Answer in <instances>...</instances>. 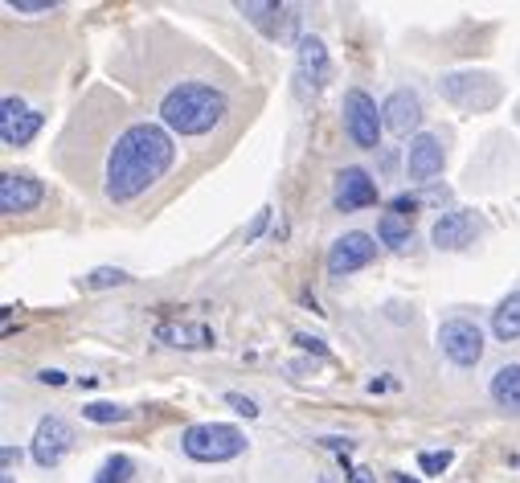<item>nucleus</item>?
<instances>
[{"label": "nucleus", "mask_w": 520, "mask_h": 483, "mask_svg": "<svg viewBox=\"0 0 520 483\" xmlns=\"http://www.w3.org/2000/svg\"><path fill=\"white\" fill-rule=\"evenodd\" d=\"M58 168L74 189L119 209L148 197L177 164V136L111 86H91L58 136Z\"/></svg>", "instance_id": "obj_1"}, {"label": "nucleus", "mask_w": 520, "mask_h": 483, "mask_svg": "<svg viewBox=\"0 0 520 483\" xmlns=\"http://www.w3.org/2000/svg\"><path fill=\"white\" fill-rule=\"evenodd\" d=\"M140 46L111 66L152 103V115L181 140H205L234 115L238 78L193 41L160 25L140 29Z\"/></svg>", "instance_id": "obj_2"}, {"label": "nucleus", "mask_w": 520, "mask_h": 483, "mask_svg": "<svg viewBox=\"0 0 520 483\" xmlns=\"http://www.w3.org/2000/svg\"><path fill=\"white\" fill-rule=\"evenodd\" d=\"M246 447H250V438L230 422H197L181 434V451L193 463H230V459L246 455Z\"/></svg>", "instance_id": "obj_3"}, {"label": "nucleus", "mask_w": 520, "mask_h": 483, "mask_svg": "<svg viewBox=\"0 0 520 483\" xmlns=\"http://www.w3.org/2000/svg\"><path fill=\"white\" fill-rule=\"evenodd\" d=\"M340 115H344V136H349L361 152H377V148H381V131H385V123H381L377 103L361 91V86H349V91H344Z\"/></svg>", "instance_id": "obj_4"}, {"label": "nucleus", "mask_w": 520, "mask_h": 483, "mask_svg": "<svg viewBox=\"0 0 520 483\" xmlns=\"http://www.w3.org/2000/svg\"><path fill=\"white\" fill-rule=\"evenodd\" d=\"M439 348H443V357L455 365V369H475L484 361V332L475 320L467 316H451L439 324Z\"/></svg>", "instance_id": "obj_5"}, {"label": "nucleus", "mask_w": 520, "mask_h": 483, "mask_svg": "<svg viewBox=\"0 0 520 483\" xmlns=\"http://www.w3.org/2000/svg\"><path fill=\"white\" fill-rule=\"evenodd\" d=\"M238 13L271 41H295L299 46V9L295 5H275V0H242Z\"/></svg>", "instance_id": "obj_6"}, {"label": "nucleus", "mask_w": 520, "mask_h": 483, "mask_svg": "<svg viewBox=\"0 0 520 483\" xmlns=\"http://www.w3.org/2000/svg\"><path fill=\"white\" fill-rule=\"evenodd\" d=\"M439 95H443L447 103H455V107H467V111H488V107H496V99H500V86H496L492 74H471V70H463V74H447V78L439 82Z\"/></svg>", "instance_id": "obj_7"}, {"label": "nucleus", "mask_w": 520, "mask_h": 483, "mask_svg": "<svg viewBox=\"0 0 520 483\" xmlns=\"http://www.w3.org/2000/svg\"><path fill=\"white\" fill-rule=\"evenodd\" d=\"M41 127H46V115H41L37 107H29L21 95H5V99H0V144H5V148L33 144Z\"/></svg>", "instance_id": "obj_8"}, {"label": "nucleus", "mask_w": 520, "mask_h": 483, "mask_svg": "<svg viewBox=\"0 0 520 483\" xmlns=\"http://www.w3.org/2000/svg\"><path fill=\"white\" fill-rule=\"evenodd\" d=\"M373 258H377V238H369V234H361V230H349V234H340V238L328 246L324 267H328L332 279H344V275L369 267Z\"/></svg>", "instance_id": "obj_9"}, {"label": "nucleus", "mask_w": 520, "mask_h": 483, "mask_svg": "<svg viewBox=\"0 0 520 483\" xmlns=\"http://www.w3.org/2000/svg\"><path fill=\"white\" fill-rule=\"evenodd\" d=\"M70 443H74V430H70V422L66 418H58V414H50V418H41L37 422V430H33V443H29V455H33V463L37 467H58L62 459H66V451H70Z\"/></svg>", "instance_id": "obj_10"}, {"label": "nucleus", "mask_w": 520, "mask_h": 483, "mask_svg": "<svg viewBox=\"0 0 520 483\" xmlns=\"http://www.w3.org/2000/svg\"><path fill=\"white\" fill-rule=\"evenodd\" d=\"M447 168V152H443V140L430 136V131H418L406 148V181L414 185H430L435 177H443Z\"/></svg>", "instance_id": "obj_11"}, {"label": "nucleus", "mask_w": 520, "mask_h": 483, "mask_svg": "<svg viewBox=\"0 0 520 483\" xmlns=\"http://www.w3.org/2000/svg\"><path fill=\"white\" fill-rule=\"evenodd\" d=\"M377 181L369 177V172L361 164H349V168H340L336 172V193H332V205L340 213H357V209H369L377 205Z\"/></svg>", "instance_id": "obj_12"}, {"label": "nucleus", "mask_w": 520, "mask_h": 483, "mask_svg": "<svg viewBox=\"0 0 520 483\" xmlns=\"http://www.w3.org/2000/svg\"><path fill=\"white\" fill-rule=\"evenodd\" d=\"M152 340L164 348H181V353H205V348L218 344V332L197 320H160L152 328Z\"/></svg>", "instance_id": "obj_13"}, {"label": "nucleus", "mask_w": 520, "mask_h": 483, "mask_svg": "<svg viewBox=\"0 0 520 483\" xmlns=\"http://www.w3.org/2000/svg\"><path fill=\"white\" fill-rule=\"evenodd\" d=\"M46 201V185H41L33 172H5L0 177V213L17 217V213H33Z\"/></svg>", "instance_id": "obj_14"}, {"label": "nucleus", "mask_w": 520, "mask_h": 483, "mask_svg": "<svg viewBox=\"0 0 520 483\" xmlns=\"http://www.w3.org/2000/svg\"><path fill=\"white\" fill-rule=\"evenodd\" d=\"M475 238H480V217H475L471 209H451L430 226V242H435L439 250H463Z\"/></svg>", "instance_id": "obj_15"}, {"label": "nucleus", "mask_w": 520, "mask_h": 483, "mask_svg": "<svg viewBox=\"0 0 520 483\" xmlns=\"http://www.w3.org/2000/svg\"><path fill=\"white\" fill-rule=\"evenodd\" d=\"M295 62H299V82H308L312 91H324L332 82V58H328V46L320 37H299Z\"/></svg>", "instance_id": "obj_16"}, {"label": "nucleus", "mask_w": 520, "mask_h": 483, "mask_svg": "<svg viewBox=\"0 0 520 483\" xmlns=\"http://www.w3.org/2000/svg\"><path fill=\"white\" fill-rule=\"evenodd\" d=\"M381 123H385V131H394V136H410V131H418V123H422L418 95L406 91V86H398V91L381 103Z\"/></svg>", "instance_id": "obj_17"}, {"label": "nucleus", "mask_w": 520, "mask_h": 483, "mask_svg": "<svg viewBox=\"0 0 520 483\" xmlns=\"http://www.w3.org/2000/svg\"><path fill=\"white\" fill-rule=\"evenodd\" d=\"M488 398H492L504 414L520 418V365H500V369L492 373V381H488Z\"/></svg>", "instance_id": "obj_18"}, {"label": "nucleus", "mask_w": 520, "mask_h": 483, "mask_svg": "<svg viewBox=\"0 0 520 483\" xmlns=\"http://www.w3.org/2000/svg\"><path fill=\"white\" fill-rule=\"evenodd\" d=\"M492 336H496L500 344L520 340V291H508V295L496 303V312H492Z\"/></svg>", "instance_id": "obj_19"}, {"label": "nucleus", "mask_w": 520, "mask_h": 483, "mask_svg": "<svg viewBox=\"0 0 520 483\" xmlns=\"http://www.w3.org/2000/svg\"><path fill=\"white\" fill-rule=\"evenodd\" d=\"M377 242L381 246H389V250H406L410 242H414V222L410 217H402V213H381L377 217Z\"/></svg>", "instance_id": "obj_20"}, {"label": "nucleus", "mask_w": 520, "mask_h": 483, "mask_svg": "<svg viewBox=\"0 0 520 483\" xmlns=\"http://www.w3.org/2000/svg\"><path fill=\"white\" fill-rule=\"evenodd\" d=\"M132 475H136V459L132 455H107L91 483H132Z\"/></svg>", "instance_id": "obj_21"}, {"label": "nucleus", "mask_w": 520, "mask_h": 483, "mask_svg": "<svg viewBox=\"0 0 520 483\" xmlns=\"http://www.w3.org/2000/svg\"><path fill=\"white\" fill-rule=\"evenodd\" d=\"M82 418L95 422V426H115V422L132 418V410L119 406V402H86V406H82Z\"/></svg>", "instance_id": "obj_22"}, {"label": "nucleus", "mask_w": 520, "mask_h": 483, "mask_svg": "<svg viewBox=\"0 0 520 483\" xmlns=\"http://www.w3.org/2000/svg\"><path fill=\"white\" fill-rule=\"evenodd\" d=\"M123 283H132V275L119 271V267H95L91 275H82L86 291H107V287H123Z\"/></svg>", "instance_id": "obj_23"}, {"label": "nucleus", "mask_w": 520, "mask_h": 483, "mask_svg": "<svg viewBox=\"0 0 520 483\" xmlns=\"http://www.w3.org/2000/svg\"><path fill=\"white\" fill-rule=\"evenodd\" d=\"M9 13H21V17H37V13H58L62 5L58 0H5Z\"/></svg>", "instance_id": "obj_24"}, {"label": "nucleus", "mask_w": 520, "mask_h": 483, "mask_svg": "<svg viewBox=\"0 0 520 483\" xmlns=\"http://www.w3.org/2000/svg\"><path fill=\"white\" fill-rule=\"evenodd\" d=\"M451 463H455V455H451V451H422V455H418L422 475H443Z\"/></svg>", "instance_id": "obj_25"}, {"label": "nucleus", "mask_w": 520, "mask_h": 483, "mask_svg": "<svg viewBox=\"0 0 520 483\" xmlns=\"http://www.w3.org/2000/svg\"><path fill=\"white\" fill-rule=\"evenodd\" d=\"M295 344L303 348V353H312V357H328V344L320 336H308V332H295Z\"/></svg>", "instance_id": "obj_26"}, {"label": "nucleus", "mask_w": 520, "mask_h": 483, "mask_svg": "<svg viewBox=\"0 0 520 483\" xmlns=\"http://www.w3.org/2000/svg\"><path fill=\"white\" fill-rule=\"evenodd\" d=\"M226 402H230L234 414H242V418H258V414H263V410H258V406L246 398V393H226Z\"/></svg>", "instance_id": "obj_27"}, {"label": "nucleus", "mask_w": 520, "mask_h": 483, "mask_svg": "<svg viewBox=\"0 0 520 483\" xmlns=\"http://www.w3.org/2000/svg\"><path fill=\"white\" fill-rule=\"evenodd\" d=\"M389 209L402 213V217H410V222H414V213H418V197H414V193H398L394 201H389Z\"/></svg>", "instance_id": "obj_28"}, {"label": "nucleus", "mask_w": 520, "mask_h": 483, "mask_svg": "<svg viewBox=\"0 0 520 483\" xmlns=\"http://www.w3.org/2000/svg\"><path fill=\"white\" fill-rule=\"evenodd\" d=\"M37 381H41V385H54V389H62L70 377H66L62 369H41V373H37Z\"/></svg>", "instance_id": "obj_29"}, {"label": "nucleus", "mask_w": 520, "mask_h": 483, "mask_svg": "<svg viewBox=\"0 0 520 483\" xmlns=\"http://www.w3.org/2000/svg\"><path fill=\"white\" fill-rule=\"evenodd\" d=\"M267 222H271V209H263V213H258V217H254V226L246 230V242H254L258 234H263V230H267Z\"/></svg>", "instance_id": "obj_30"}, {"label": "nucleus", "mask_w": 520, "mask_h": 483, "mask_svg": "<svg viewBox=\"0 0 520 483\" xmlns=\"http://www.w3.org/2000/svg\"><path fill=\"white\" fill-rule=\"evenodd\" d=\"M0 463H5V475H9L13 463H21V451H17V447H5V451H0Z\"/></svg>", "instance_id": "obj_31"}, {"label": "nucleus", "mask_w": 520, "mask_h": 483, "mask_svg": "<svg viewBox=\"0 0 520 483\" xmlns=\"http://www.w3.org/2000/svg\"><path fill=\"white\" fill-rule=\"evenodd\" d=\"M349 483H377L369 471H349Z\"/></svg>", "instance_id": "obj_32"}, {"label": "nucleus", "mask_w": 520, "mask_h": 483, "mask_svg": "<svg viewBox=\"0 0 520 483\" xmlns=\"http://www.w3.org/2000/svg\"><path fill=\"white\" fill-rule=\"evenodd\" d=\"M389 483H422V479H414V475H406V471H394V475H389Z\"/></svg>", "instance_id": "obj_33"}, {"label": "nucleus", "mask_w": 520, "mask_h": 483, "mask_svg": "<svg viewBox=\"0 0 520 483\" xmlns=\"http://www.w3.org/2000/svg\"><path fill=\"white\" fill-rule=\"evenodd\" d=\"M0 483H13V475H5V479H0Z\"/></svg>", "instance_id": "obj_34"}]
</instances>
